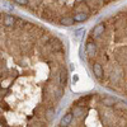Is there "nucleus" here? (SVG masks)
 Returning <instances> with one entry per match:
<instances>
[{
	"label": "nucleus",
	"mask_w": 127,
	"mask_h": 127,
	"mask_svg": "<svg viewBox=\"0 0 127 127\" xmlns=\"http://www.w3.org/2000/svg\"><path fill=\"white\" fill-rule=\"evenodd\" d=\"M116 98L114 97H104L102 99V104L103 105H107V107H112V105H116Z\"/></svg>",
	"instance_id": "obj_8"
},
{
	"label": "nucleus",
	"mask_w": 127,
	"mask_h": 127,
	"mask_svg": "<svg viewBox=\"0 0 127 127\" xmlns=\"http://www.w3.org/2000/svg\"><path fill=\"white\" fill-rule=\"evenodd\" d=\"M74 23H75V22H74L72 17H64V18L60 19V24L64 26V27H70V26H72Z\"/></svg>",
	"instance_id": "obj_9"
},
{
	"label": "nucleus",
	"mask_w": 127,
	"mask_h": 127,
	"mask_svg": "<svg viewBox=\"0 0 127 127\" xmlns=\"http://www.w3.org/2000/svg\"><path fill=\"white\" fill-rule=\"evenodd\" d=\"M1 22H3L4 27L12 28V27H15V24H17V18L14 15H12V14H3Z\"/></svg>",
	"instance_id": "obj_2"
},
{
	"label": "nucleus",
	"mask_w": 127,
	"mask_h": 127,
	"mask_svg": "<svg viewBox=\"0 0 127 127\" xmlns=\"http://www.w3.org/2000/svg\"><path fill=\"white\" fill-rule=\"evenodd\" d=\"M67 78H69V72L66 69H61L59 74V84L61 88H65L67 84Z\"/></svg>",
	"instance_id": "obj_4"
},
{
	"label": "nucleus",
	"mask_w": 127,
	"mask_h": 127,
	"mask_svg": "<svg viewBox=\"0 0 127 127\" xmlns=\"http://www.w3.org/2000/svg\"><path fill=\"white\" fill-rule=\"evenodd\" d=\"M39 127H46V126H45V125H43V126H39Z\"/></svg>",
	"instance_id": "obj_15"
},
{
	"label": "nucleus",
	"mask_w": 127,
	"mask_h": 127,
	"mask_svg": "<svg viewBox=\"0 0 127 127\" xmlns=\"http://www.w3.org/2000/svg\"><path fill=\"white\" fill-rule=\"evenodd\" d=\"M84 113V108H79L76 107L75 109H74V114H76V116H81Z\"/></svg>",
	"instance_id": "obj_13"
},
{
	"label": "nucleus",
	"mask_w": 127,
	"mask_h": 127,
	"mask_svg": "<svg viewBox=\"0 0 127 127\" xmlns=\"http://www.w3.org/2000/svg\"><path fill=\"white\" fill-rule=\"evenodd\" d=\"M72 118H74V116H72V113H66L64 117L61 118V122H60V125H61V127H67L71 122H72Z\"/></svg>",
	"instance_id": "obj_7"
},
{
	"label": "nucleus",
	"mask_w": 127,
	"mask_h": 127,
	"mask_svg": "<svg viewBox=\"0 0 127 127\" xmlns=\"http://www.w3.org/2000/svg\"><path fill=\"white\" fill-rule=\"evenodd\" d=\"M74 22H85V20L89 19V13H85V12H76L72 17Z\"/></svg>",
	"instance_id": "obj_6"
},
{
	"label": "nucleus",
	"mask_w": 127,
	"mask_h": 127,
	"mask_svg": "<svg viewBox=\"0 0 127 127\" xmlns=\"http://www.w3.org/2000/svg\"><path fill=\"white\" fill-rule=\"evenodd\" d=\"M62 93H64V90H62V88H60V89H57V92H56V98H57V99H60V98L62 97Z\"/></svg>",
	"instance_id": "obj_14"
},
{
	"label": "nucleus",
	"mask_w": 127,
	"mask_h": 127,
	"mask_svg": "<svg viewBox=\"0 0 127 127\" xmlns=\"http://www.w3.org/2000/svg\"><path fill=\"white\" fill-rule=\"evenodd\" d=\"M54 117H55V108H54V107H50V108L46 111V120H47L48 122H51L52 120H54Z\"/></svg>",
	"instance_id": "obj_10"
},
{
	"label": "nucleus",
	"mask_w": 127,
	"mask_h": 127,
	"mask_svg": "<svg viewBox=\"0 0 127 127\" xmlns=\"http://www.w3.org/2000/svg\"><path fill=\"white\" fill-rule=\"evenodd\" d=\"M97 43H95L94 41H92V39H89L88 42H87V45H85V52L88 54V56H90V57H93V56H95V54H97Z\"/></svg>",
	"instance_id": "obj_3"
},
{
	"label": "nucleus",
	"mask_w": 127,
	"mask_h": 127,
	"mask_svg": "<svg viewBox=\"0 0 127 127\" xmlns=\"http://www.w3.org/2000/svg\"><path fill=\"white\" fill-rule=\"evenodd\" d=\"M105 32V23L102 22V23H98L97 26H94L92 32H90V37L92 38H99L103 33Z\"/></svg>",
	"instance_id": "obj_1"
},
{
	"label": "nucleus",
	"mask_w": 127,
	"mask_h": 127,
	"mask_svg": "<svg viewBox=\"0 0 127 127\" xmlns=\"http://www.w3.org/2000/svg\"><path fill=\"white\" fill-rule=\"evenodd\" d=\"M92 69H93L94 76L97 78V79H102V78H103V75H104V70H103V66L100 65L99 62H94Z\"/></svg>",
	"instance_id": "obj_5"
},
{
	"label": "nucleus",
	"mask_w": 127,
	"mask_h": 127,
	"mask_svg": "<svg viewBox=\"0 0 127 127\" xmlns=\"http://www.w3.org/2000/svg\"><path fill=\"white\" fill-rule=\"evenodd\" d=\"M81 33H85V29H84V28L76 29L75 32H74V37H75V38H79V37L81 36Z\"/></svg>",
	"instance_id": "obj_11"
},
{
	"label": "nucleus",
	"mask_w": 127,
	"mask_h": 127,
	"mask_svg": "<svg viewBox=\"0 0 127 127\" xmlns=\"http://www.w3.org/2000/svg\"><path fill=\"white\" fill-rule=\"evenodd\" d=\"M13 1L17 4V5H20V6H24L29 3V0H13Z\"/></svg>",
	"instance_id": "obj_12"
}]
</instances>
